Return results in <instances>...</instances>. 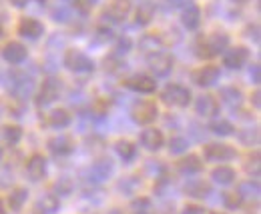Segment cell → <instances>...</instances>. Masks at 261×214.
I'll list each match as a JSON object with an SVG mask.
<instances>
[{"label": "cell", "mask_w": 261, "mask_h": 214, "mask_svg": "<svg viewBox=\"0 0 261 214\" xmlns=\"http://www.w3.org/2000/svg\"><path fill=\"white\" fill-rule=\"evenodd\" d=\"M27 56H29V50L20 42H8L2 48V58L8 62V64H20V62L27 60Z\"/></svg>", "instance_id": "obj_16"}, {"label": "cell", "mask_w": 261, "mask_h": 214, "mask_svg": "<svg viewBox=\"0 0 261 214\" xmlns=\"http://www.w3.org/2000/svg\"><path fill=\"white\" fill-rule=\"evenodd\" d=\"M2 138H4V142L8 146H14V144H18L22 140V128L16 126V124H6L2 128Z\"/></svg>", "instance_id": "obj_30"}, {"label": "cell", "mask_w": 261, "mask_h": 214, "mask_svg": "<svg viewBox=\"0 0 261 214\" xmlns=\"http://www.w3.org/2000/svg\"><path fill=\"white\" fill-rule=\"evenodd\" d=\"M161 48H163V36L161 34L149 32V34H143L141 40H139V50L149 54V56L155 54V52H161Z\"/></svg>", "instance_id": "obj_20"}, {"label": "cell", "mask_w": 261, "mask_h": 214, "mask_svg": "<svg viewBox=\"0 0 261 214\" xmlns=\"http://www.w3.org/2000/svg\"><path fill=\"white\" fill-rule=\"evenodd\" d=\"M185 194L191 196V198H207L211 194V184L203 178H197V180H191L185 186Z\"/></svg>", "instance_id": "obj_25"}, {"label": "cell", "mask_w": 261, "mask_h": 214, "mask_svg": "<svg viewBox=\"0 0 261 214\" xmlns=\"http://www.w3.org/2000/svg\"><path fill=\"white\" fill-rule=\"evenodd\" d=\"M109 214H125V212H123L121 208H113V210H111V212H109Z\"/></svg>", "instance_id": "obj_52"}, {"label": "cell", "mask_w": 261, "mask_h": 214, "mask_svg": "<svg viewBox=\"0 0 261 214\" xmlns=\"http://www.w3.org/2000/svg\"><path fill=\"white\" fill-rule=\"evenodd\" d=\"M38 2H44V0H38Z\"/></svg>", "instance_id": "obj_56"}, {"label": "cell", "mask_w": 261, "mask_h": 214, "mask_svg": "<svg viewBox=\"0 0 261 214\" xmlns=\"http://www.w3.org/2000/svg\"><path fill=\"white\" fill-rule=\"evenodd\" d=\"M191 90L183 84H177V82H171L167 84L161 92V100H163L167 106H173V108H185L189 106L191 102Z\"/></svg>", "instance_id": "obj_2"}, {"label": "cell", "mask_w": 261, "mask_h": 214, "mask_svg": "<svg viewBox=\"0 0 261 214\" xmlns=\"http://www.w3.org/2000/svg\"><path fill=\"white\" fill-rule=\"evenodd\" d=\"M239 140H241V144H245V146L257 144V142H259V132H257V128H245V130L239 134Z\"/></svg>", "instance_id": "obj_36"}, {"label": "cell", "mask_w": 261, "mask_h": 214, "mask_svg": "<svg viewBox=\"0 0 261 214\" xmlns=\"http://www.w3.org/2000/svg\"><path fill=\"white\" fill-rule=\"evenodd\" d=\"M68 16H70V10H68L66 6H61V8H55V10H53V18H55L57 22H66Z\"/></svg>", "instance_id": "obj_41"}, {"label": "cell", "mask_w": 261, "mask_h": 214, "mask_svg": "<svg viewBox=\"0 0 261 214\" xmlns=\"http://www.w3.org/2000/svg\"><path fill=\"white\" fill-rule=\"evenodd\" d=\"M130 116L137 124L149 126L151 123H155V118L159 116V108L153 100H137L130 108Z\"/></svg>", "instance_id": "obj_3"}, {"label": "cell", "mask_w": 261, "mask_h": 214, "mask_svg": "<svg viewBox=\"0 0 261 214\" xmlns=\"http://www.w3.org/2000/svg\"><path fill=\"white\" fill-rule=\"evenodd\" d=\"M61 208V200L57 194H44L36 200V212L40 214H55Z\"/></svg>", "instance_id": "obj_26"}, {"label": "cell", "mask_w": 261, "mask_h": 214, "mask_svg": "<svg viewBox=\"0 0 261 214\" xmlns=\"http://www.w3.org/2000/svg\"><path fill=\"white\" fill-rule=\"evenodd\" d=\"M65 66L72 72H93L95 70V62L89 54H85L83 50L76 48H68L65 52Z\"/></svg>", "instance_id": "obj_4"}, {"label": "cell", "mask_w": 261, "mask_h": 214, "mask_svg": "<svg viewBox=\"0 0 261 214\" xmlns=\"http://www.w3.org/2000/svg\"><path fill=\"white\" fill-rule=\"evenodd\" d=\"M167 4L173 8H187L193 4V0H167Z\"/></svg>", "instance_id": "obj_45"}, {"label": "cell", "mask_w": 261, "mask_h": 214, "mask_svg": "<svg viewBox=\"0 0 261 214\" xmlns=\"http://www.w3.org/2000/svg\"><path fill=\"white\" fill-rule=\"evenodd\" d=\"M0 160H2V150H0Z\"/></svg>", "instance_id": "obj_54"}, {"label": "cell", "mask_w": 261, "mask_h": 214, "mask_svg": "<svg viewBox=\"0 0 261 214\" xmlns=\"http://www.w3.org/2000/svg\"><path fill=\"white\" fill-rule=\"evenodd\" d=\"M223 204H225V208H229V210H237L243 204V196L237 190H229V192L223 194Z\"/></svg>", "instance_id": "obj_34"}, {"label": "cell", "mask_w": 261, "mask_h": 214, "mask_svg": "<svg viewBox=\"0 0 261 214\" xmlns=\"http://www.w3.org/2000/svg\"><path fill=\"white\" fill-rule=\"evenodd\" d=\"M245 36L251 38L253 42H259V24H249L245 28Z\"/></svg>", "instance_id": "obj_43"}, {"label": "cell", "mask_w": 261, "mask_h": 214, "mask_svg": "<svg viewBox=\"0 0 261 214\" xmlns=\"http://www.w3.org/2000/svg\"><path fill=\"white\" fill-rule=\"evenodd\" d=\"M249 50L245 48V46H233V48H229L227 52H225V56H223V64L231 68V70H239V68H243L247 62H249Z\"/></svg>", "instance_id": "obj_12"}, {"label": "cell", "mask_w": 261, "mask_h": 214, "mask_svg": "<svg viewBox=\"0 0 261 214\" xmlns=\"http://www.w3.org/2000/svg\"><path fill=\"white\" fill-rule=\"evenodd\" d=\"M130 12V0H111L105 10H102V18L111 20V22H123Z\"/></svg>", "instance_id": "obj_9"}, {"label": "cell", "mask_w": 261, "mask_h": 214, "mask_svg": "<svg viewBox=\"0 0 261 214\" xmlns=\"http://www.w3.org/2000/svg\"><path fill=\"white\" fill-rule=\"evenodd\" d=\"M105 68H109V70H113V72H121V70H125L127 66H125V62H117L115 58H109V60H105Z\"/></svg>", "instance_id": "obj_42"}, {"label": "cell", "mask_w": 261, "mask_h": 214, "mask_svg": "<svg viewBox=\"0 0 261 214\" xmlns=\"http://www.w3.org/2000/svg\"><path fill=\"white\" fill-rule=\"evenodd\" d=\"M183 214H205V208L203 206H197V204H187L183 208Z\"/></svg>", "instance_id": "obj_47"}, {"label": "cell", "mask_w": 261, "mask_h": 214, "mask_svg": "<svg viewBox=\"0 0 261 214\" xmlns=\"http://www.w3.org/2000/svg\"><path fill=\"white\" fill-rule=\"evenodd\" d=\"M177 170L185 176H193V174H199L203 170V162L197 154H187L181 160H177Z\"/></svg>", "instance_id": "obj_19"}, {"label": "cell", "mask_w": 261, "mask_h": 214, "mask_svg": "<svg viewBox=\"0 0 261 214\" xmlns=\"http://www.w3.org/2000/svg\"><path fill=\"white\" fill-rule=\"evenodd\" d=\"M130 208H133L137 214H145L149 208H151V200L145 198V196H139V198H135V200L130 202Z\"/></svg>", "instance_id": "obj_38"}, {"label": "cell", "mask_w": 261, "mask_h": 214, "mask_svg": "<svg viewBox=\"0 0 261 214\" xmlns=\"http://www.w3.org/2000/svg\"><path fill=\"white\" fill-rule=\"evenodd\" d=\"M61 90H63V82H61V78H57V76H48V78H44L42 84H40L38 96H36V104H38V108H40V106H46V104H53V102L61 96Z\"/></svg>", "instance_id": "obj_5"}, {"label": "cell", "mask_w": 261, "mask_h": 214, "mask_svg": "<svg viewBox=\"0 0 261 214\" xmlns=\"http://www.w3.org/2000/svg\"><path fill=\"white\" fill-rule=\"evenodd\" d=\"M235 2H247V0H235Z\"/></svg>", "instance_id": "obj_53"}, {"label": "cell", "mask_w": 261, "mask_h": 214, "mask_svg": "<svg viewBox=\"0 0 261 214\" xmlns=\"http://www.w3.org/2000/svg\"><path fill=\"white\" fill-rule=\"evenodd\" d=\"M70 123H72V116L65 108H55V110L46 112V116H44V124L50 128H66Z\"/></svg>", "instance_id": "obj_22"}, {"label": "cell", "mask_w": 261, "mask_h": 214, "mask_svg": "<svg viewBox=\"0 0 261 214\" xmlns=\"http://www.w3.org/2000/svg\"><path fill=\"white\" fill-rule=\"evenodd\" d=\"M123 84L133 92L139 94H153L157 90V80L149 74H133L127 80H123Z\"/></svg>", "instance_id": "obj_7"}, {"label": "cell", "mask_w": 261, "mask_h": 214, "mask_svg": "<svg viewBox=\"0 0 261 214\" xmlns=\"http://www.w3.org/2000/svg\"><path fill=\"white\" fill-rule=\"evenodd\" d=\"M213 214H223V212H213Z\"/></svg>", "instance_id": "obj_55"}, {"label": "cell", "mask_w": 261, "mask_h": 214, "mask_svg": "<svg viewBox=\"0 0 261 214\" xmlns=\"http://www.w3.org/2000/svg\"><path fill=\"white\" fill-rule=\"evenodd\" d=\"M29 2H31V0H10V4L16 6V8H24Z\"/></svg>", "instance_id": "obj_49"}, {"label": "cell", "mask_w": 261, "mask_h": 214, "mask_svg": "<svg viewBox=\"0 0 261 214\" xmlns=\"http://www.w3.org/2000/svg\"><path fill=\"white\" fill-rule=\"evenodd\" d=\"M219 110V102L213 94H201L195 100V112L199 116H215Z\"/></svg>", "instance_id": "obj_18"}, {"label": "cell", "mask_w": 261, "mask_h": 214, "mask_svg": "<svg viewBox=\"0 0 261 214\" xmlns=\"http://www.w3.org/2000/svg\"><path fill=\"white\" fill-rule=\"evenodd\" d=\"M211 176H213L215 182L221 184V186H229V184L235 182V170H233L231 166H225V164H219V166L211 172Z\"/></svg>", "instance_id": "obj_27"}, {"label": "cell", "mask_w": 261, "mask_h": 214, "mask_svg": "<svg viewBox=\"0 0 261 214\" xmlns=\"http://www.w3.org/2000/svg\"><path fill=\"white\" fill-rule=\"evenodd\" d=\"M155 12H157V6H155L151 0H145V2H141L139 8L135 10V22H137L139 26H147V24L153 22Z\"/></svg>", "instance_id": "obj_23"}, {"label": "cell", "mask_w": 261, "mask_h": 214, "mask_svg": "<svg viewBox=\"0 0 261 214\" xmlns=\"http://www.w3.org/2000/svg\"><path fill=\"white\" fill-rule=\"evenodd\" d=\"M98 0H74V4L81 8V10H91L95 4H97Z\"/></svg>", "instance_id": "obj_46"}, {"label": "cell", "mask_w": 261, "mask_h": 214, "mask_svg": "<svg viewBox=\"0 0 261 214\" xmlns=\"http://www.w3.org/2000/svg\"><path fill=\"white\" fill-rule=\"evenodd\" d=\"M27 200H29V190H27V188H14V190H10V194H8V206H10V210H14V212H18V210L27 204Z\"/></svg>", "instance_id": "obj_28"}, {"label": "cell", "mask_w": 261, "mask_h": 214, "mask_svg": "<svg viewBox=\"0 0 261 214\" xmlns=\"http://www.w3.org/2000/svg\"><path fill=\"white\" fill-rule=\"evenodd\" d=\"M141 144H143V148H147V150H151V152L161 150L165 144L163 132H161L159 128H153V126L145 128V130L141 132Z\"/></svg>", "instance_id": "obj_14"}, {"label": "cell", "mask_w": 261, "mask_h": 214, "mask_svg": "<svg viewBox=\"0 0 261 214\" xmlns=\"http://www.w3.org/2000/svg\"><path fill=\"white\" fill-rule=\"evenodd\" d=\"M209 130L213 134H217V136H231V134H235V126L229 120H225V118H213L209 123Z\"/></svg>", "instance_id": "obj_29"}, {"label": "cell", "mask_w": 261, "mask_h": 214, "mask_svg": "<svg viewBox=\"0 0 261 214\" xmlns=\"http://www.w3.org/2000/svg\"><path fill=\"white\" fill-rule=\"evenodd\" d=\"M219 76H221V72H219V66H215V64H205V66L193 70V74H191L193 82H195L197 86H201V88L213 86L219 80Z\"/></svg>", "instance_id": "obj_8"}, {"label": "cell", "mask_w": 261, "mask_h": 214, "mask_svg": "<svg viewBox=\"0 0 261 214\" xmlns=\"http://www.w3.org/2000/svg\"><path fill=\"white\" fill-rule=\"evenodd\" d=\"M115 150L123 158V162H133L135 156H137V146H135L130 140H117Z\"/></svg>", "instance_id": "obj_31"}, {"label": "cell", "mask_w": 261, "mask_h": 214, "mask_svg": "<svg viewBox=\"0 0 261 214\" xmlns=\"http://www.w3.org/2000/svg\"><path fill=\"white\" fill-rule=\"evenodd\" d=\"M0 214H8V212H6V206H4V202H2V198H0Z\"/></svg>", "instance_id": "obj_51"}, {"label": "cell", "mask_w": 261, "mask_h": 214, "mask_svg": "<svg viewBox=\"0 0 261 214\" xmlns=\"http://www.w3.org/2000/svg\"><path fill=\"white\" fill-rule=\"evenodd\" d=\"M113 172H115V164H113V160H111V158H100V160H95V162H93V166H91L93 180H97V182L111 178V176H113Z\"/></svg>", "instance_id": "obj_21"}, {"label": "cell", "mask_w": 261, "mask_h": 214, "mask_svg": "<svg viewBox=\"0 0 261 214\" xmlns=\"http://www.w3.org/2000/svg\"><path fill=\"white\" fill-rule=\"evenodd\" d=\"M187 148H189V140L185 136H173L169 140V152L171 154H183L187 152Z\"/></svg>", "instance_id": "obj_35"}, {"label": "cell", "mask_w": 261, "mask_h": 214, "mask_svg": "<svg viewBox=\"0 0 261 214\" xmlns=\"http://www.w3.org/2000/svg\"><path fill=\"white\" fill-rule=\"evenodd\" d=\"M46 146H48L50 154L57 156V158H65V156L72 154V150H74V142H72V138H70V136H65V134L50 138Z\"/></svg>", "instance_id": "obj_15"}, {"label": "cell", "mask_w": 261, "mask_h": 214, "mask_svg": "<svg viewBox=\"0 0 261 214\" xmlns=\"http://www.w3.org/2000/svg\"><path fill=\"white\" fill-rule=\"evenodd\" d=\"M18 34L24 36V38H31V40H36L44 34V24L36 18H20L18 22Z\"/></svg>", "instance_id": "obj_17"}, {"label": "cell", "mask_w": 261, "mask_h": 214, "mask_svg": "<svg viewBox=\"0 0 261 214\" xmlns=\"http://www.w3.org/2000/svg\"><path fill=\"white\" fill-rule=\"evenodd\" d=\"M237 192L243 196V200L245 198H257L259 196V182L257 180H245V182L239 184Z\"/></svg>", "instance_id": "obj_33"}, {"label": "cell", "mask_w": 261, "mask_h": 214, "mask_svg": "<svg viewBox=\"0 0 261 214\" xmlns=\"http://www.w3.org/2000/svg\"><path fill=\"white\" fill-rule=\"evenodd\" d=\"M130 48H133V40H130L129 36H119L117 38V46H115L117 54H127Z\"/></svg>", "instance_id": "obj_39"}, {"label": "cell", "mask_w": 261, "mask_h": 214, "mask_svg": "<svg viewBox=\"0 0 261 214\" xmlns=\"http://www.w3.org/2000/svg\"><path fill=\"white\" fill-rule=\"evenodd\" d=\"M245 168L249 170V168H251V162H247V166H245ZM257 174H259V154L255 152L253 154V176H257Z\"/></svg>", "instance_id": "obj_48"}, {"label": "cell", "mask_w": 261, "mask_h": 214, "mask_svg": "<svg viewBox=\"0 0 261 214\" xmlns=\"http://www.w3.org/2000/svg\"><path fill=\"white\" fill-rule=\"evenodd\" d=\"M55 190H57V194H59V196H68V194L72 192V180H70L68 176L59 178L57 184H55Z\"/></svg>", "instance_id": "obj_37"}, {"label": "cell", "mask_w": 261, "mask_h": 214, "mask_svg": "<svg viewBox=\"0 0 261 214\" xmlns=\"http://www.w3.org/2000/svg\"><path fill=\"white\" fill-rule=\"evenodd\" d=\"M145 214H149V212H145Z\"/></svg>", "instance_id": "obj_57"}, {"label": "cell", "mask_w": 261, "mask_h": 214, "mask_svg": "<svg viewBox=\"0 0 261 214\" xmlns=\"http://www.w3.org/2000/svg\"><path fill=\"white\" fill-rule=\"evenodd\" d=\"M229 38L227 32L215 30L207 36H199L195 42V54L199 58H213L221 52H225V48H229Z\"/></svg>", "instance_id": "obj_1"}, {"label": "cell", "mask_w": 261, "mask_h": 214, "mask_svg": "<svg viewBox=\"0 0 261 214\" xmlns=\"http://www.w3.org/2000/svg\"><path fill=\"white\" fill-rule=\"evenodd\" d=\"M95 38H97L100 44H105V42L113 40V38H115V34H113L111 28H107V26H98L97 30H95Z\"/></svg>", "instance_id": "obj_40"}, {"label": "cell", "mask_w": 261, "mask_h": 214, "mask_svg": "<svg viewBox=\"0 0 261 214\" xmlns=\"http://www.w3.org/2000/svg\"><path fill=\"white\" fill-rule=\"evenodd\" d=\"M249 78H251V82H253V84H259L261 82V66L259 64H251Z\"/></svg>", "instance_id": "obj_44"}, {"label": "cell", "mask_w": 261, "mask_h": 214, "mask_svg": "<svg viewBox=\"0 0 261 214\" xmlns=\"http://www.w3.org/2000/svg\"><path fill=\"white\" fill-rule=\"evenodd\" d=\"M259 96H261V92H253V96H251V100H253V106L255 108H259Z\"/></svg>", "instance_id": "obj_50"}, {"label": "cell", "mask_w": 261, "mask_h": 214, "mask_svg": "<svg viewBox=\"0 0 261 214\" xmlns=\"http://www.w3.org/2000/svg\"><path fill=\"white\" fill-rule=\"evenodd\" d=\"M219 98L223 102H227L229 106H235V104H241L243 92H241V88H237V86H225V88L219 90Z\"/></svg>", "instance_id": "obj_32"}, {"label": "cell", "mask_w": 261, "mask_h": 214, "mask_svg": "<svg viewBox=\"0 0 261 214\" xmlns=\"http://www.w3.org/2000/svg\"><path fill=\"white\" fill-rule=\"evenodd\" d=\"M10 78H12V96H14V98L24 100L27 96L33 94L34 80L29 74H24V72H12Z\"/></svg>", "instance_id": "obj_11"}, {"label": "cell", "mask_w": 261, "mask_h": 214, "mask_svg": "<svg viewBox=\"0 0 261 214\" xmlns=\"http://www.w3.org/2000/svg\"><path fill=\"white\" fill-rule=\"evenodd\" d=\"M27 174L33 182H40L46 178L48 174V164H46V158L42 154H33L29 164H27Z\"/></svg>", "instance_id": "obj_13"}, {"label": "cell", "mask_w": 261, "mask_h": 214, "mask_svg": "<svg viewBox=\"0 0 261 214\" xmlns=\"http://www.w3.org/2000/svg\"><path fill=\"white\" fill-rule=\"evenodd\" d=\"M181 22L187 30H197L199 24H201V8L191 4L187 8H183V14H181Z\"/></svg>", "instance_id": "obj_24"}, {"label": "cell", "mask_w": 261, "mask_h": 214, "mask_svg": "<svg viewBox=\"0 0 261 214\" xmlns=\"http://www.w3.org/2000/svg\"><path fill=\"white\" fill-rule=\"evenodd\" d=\"M203 154H205V160L209 162H227V160H233L237 152L235 148H231L225 142H209L205 148H203Z\"/></svg>", "instance_id": "obj_6"}, {"label": "cell", "mask_w": 261, "mask_h": 214, "mask_svg": "<svg viewBox=\"0 0 261 214\" xmlns=\"http://www.w3.org/2000/svg\"><path fill=\"white\" fill-rule=\"evenodd\" d=\"M147 64H149V70L153 72V78L155 76L163 78V76H169L173 70V56H169L165 52H155L147 58Z\"/></svg>", "instance_id": "obj_10"}]
</instances>
